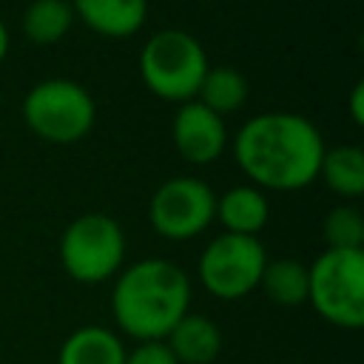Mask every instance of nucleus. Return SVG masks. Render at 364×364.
Returning a JSON list of instances; mask_svg holds the SVG:
<instances>
[{
  "mask_svg": "<svg viewBox=\"0 0 364 364\" xmlns=\"http://www.w3.org/2000/svg\"><path fill=\"white\" fill-rule=\"evenodd\" d=\"M324 242L336 250H361L364 245V216L353 205H336L324 216Z\"/></svg>",
  "mask_w": 364,
  "mask_h": 364,
  "instance_id": "a211bd4d",
  "label": "nucleus"
},
{
  "mask_svg": "<svg viewBox=\"0 0 364 364\" xmlns=\"http://www.w3.org/2000/svg\"><path fill=\"white\" fill-rule=\"evenodd\" d=\"M6 51H9V28H6L3 20H0V63H3Z\"/></svg>",
  "mask_w": 364,
  "mask_h": 364,
  "instance_id": "412c9836",
  "label": "nucleus"
},
{
  "mask_svg": "<svg viewBox=\"0 0 364 364\" xmlns=\"http://www.w3.org/2000/svg\"><path fill=\"white\" fill-rule=\"evenodd\" d=\"M191 279L171 259H139L119 270L111 290L114 324L139 341H165L173 324L191 313Z\"/></svg>",
  "mask_w": 364,
  "mask_h": 364,
  "instance_id": "f03ea898",
  "label": "nucleus"
},
{
  "mask_svg": "<svg viewBox=\"0 0 364 364\" xmlns=\"http://www.w3.org/2000/svg\"><path fill=\"white\" fill-rule=\"evenodd\" d=\"M307 304L333 327L358 330L364 324V250L327 247L307 267Z\"/></svg>",
  "mask_w": 364,
  "mask_h": 364,
  "instance_id": "20e7f679",
  "label": "nucleus"
},
{
  "mask_svg": "<svg viewBox=\"0 0 364 364\" xmlns=\"http://www.w3.org/2000/svg\"><path fill=\"white\" fill-rule=\"evenodd\" d=\"M270 216L267 196L256 185H233L222 196H216V216L225 225V233L256 236Z\"/></svg>",
  "mask_w": 364,
  "mask_h": 364,
  "instance_id": "ddd939ff",
  "label": "nucleus"
},
{
  "mask_svg": "<svg viewBox=\"0 0 364 364\" xmlns=\"http://www.w3.org/2000/svg\"><path fill=\"white\" fill-rule=\"evenodd\" d=\"M74 14L97 34L128 37L148 14V0H71Z\"/></svg>",
  "mask_w": 364,
  "mask_h": 364,
  "instance_id": "9b49d317",
  "label": "nucleus"
},
{
  "mask_svg": "<svg viewBox=\"0 0 364 364\" xmlns=\"http://www.w3.org/2000/svg\"><path fill=\"white\" fill-rule=\"evenodd\" d=\"M74 9L71 0H31L23 11V31L37 46H51L71 28Z\"/></svg>",
  "mask_w": 364,
  "mask_h": 364,
  "instance_id": "f3484780",
  "label": "nucleus"
},
{
  "mask_svg": "<svg viewBox=\"0 0 364 364\" xmlns=\"http://www.w3.org/2000/svg\"><path fill=\"white\" fill-rule=\"evenodd\" d=\"M125 353L128 350L114 330L102 324H85L63 338L57 364H122Z\"/></svg>",
  "mask_w": 364,
  "mask_h": 364,
  "instance_id": "f8f14e48",
  "label": "nucleus"
},
{
  "mask_svg": "<svg viewBox=\"0 0 364 364\" xmlns=\"http://www.w3.org/2000/svg\"><path fill=\"white\" fill-rule=\"evenodd\" d=\"M208 68L210 65L202 43L182 28H162L151 34L139 51L142 82L156 97L171 102L196 100L199 82Z\"/></svg>",
  "mask_w": 364,
  "mask_h": 364,
  "instance_id": "7ed1b4c3",
  "label": "nucleus"
},
{
  "mask_svg": "<svg viewBox=\"0 0 364 364\" xmlns=\"http://www.w3.org/2000/svg\"><path fill=\"white\" fill-rule=\"evenodd\" d=\"M259 287L279 307H301L307 304V287H310L307 264H301L299 259H273L264 264Z\"/></svg>",
  "mask_w": 364,
  "mask_h": 364,
  "instance_id": "4468645a",
  "label": "nucleus"
},
{
  "mask_svg": "<svg viewBox=\"0 0 364 364\" xmlns=\"http://www.w3.org/2000/svg\"><path fill=\"white\" fill-rule=\"evenodd\" d=\"M94 117L97 105L91 94L80 82L65 77L40 80L23 100V119L28 122V128L37 136L60 145L82 139L91 131Z\"/></svg>",
  "mask_w": 364,
  "mask_h": 364,
  "instance_id": "423d86ee",
  "label": "nucleus"
},
{
  "mask_svg": "<svg viewBox=\"0 0 364 364\" xmlns=\"http://www.w3.org/2000/svg\"><path fill=\"white\" fill-rule=\"evenodd\" d=\"M318 173L333 193L355 199L364 193V151L358 145H336L324 151Z\"/></svg>",
  "mask_w": 364,
  "mask_h": 364,
  "instance_id": "dca6fc26",
  "label": "nucleus"
},
{
  "mask_svg": "<svg viewBox=\"0 0 364 364\" xmlns=\"http://www.w3.org/2000/svg\"><path fill=\"white\" fill-rule=\"evenodd\" d=\"M222 330L202 313H185L165 336V347L179 364H210L222 353Z\"/></svg>",
  "mask_w": 364,
  "mask_h": 364,
  "instance_id": "9d476101",
  "label": "nucleus"
},
{
  "mask_svg": "<svg viewBox=\"0 0 364 364\" xmlns=\"http://www.w3.org/2000/svg\"><path fill=\"white\" fill-rule=\"evenodd\" d=\"M125 233L108 213H82L60 236V264L80 284H100L119 273Z\"/></svg>",
  "mask_w": 364,
  "mask_h": 364,
  "instance_id": "39448f33",
  "label": "nucleus"
},
{
  "mask_svg": "<svg viewBox=\"0 0 364 364\" xmlns=\"http://www.w3.org/2000/svg\"><path fill=\"white\" fill-rule=\"evenodd\" d=\"M196 100L210 108L213 114L225 117L230 111H239L247 100V80L239 68L233 65H213L205 71L202 82H199V91H196Z\"/></svg>",
  "mask_w": 364,
  "mask_h": 364,
  "instance_id": "2eb2a0df",
  "label": "nucleus"
},
{
  "mask_svg": "<svg viewBox=\"0 0 364 364\" xmlns=\"http://www.w3.org/2000/svg\"><path fill=\"white\" fill-rule=\"evenodd\" d=\"M216 216V193L199 176H171L165 179L151 202L148 222L151 228L173 242L199 236Z\"/></svg>",
  "mask_w": 364,
  "mask_h": 364,
  "instance_id": "6e6552de",
  "label": "nucleus"
},
{
  "mask_svg": "<svg viewBox=\"0 0 364 364\" xmlns=\"http://www.w3.org/2000/svg\"><path fill=\"white\" fill-rule=\"evenodd\" d=\"M171 136L176 151L193 165H208L219 159V154L228 145L225 119L205 108L199 100H188L179 105L171 122Z\"/></svg>",
  "mask_w": 364,
  "mask_h": 364,
  "instance_id": "1a4fd4ad",
  "label": "nucleus"
},
{
  "mask_svg": "<svg viewBox=\"0 0 364 364\" xmlns=\"http://www.w3.org/2000/svg\"><path fill=\"white\" fill-rule=\"evenodd\" d=\"M324 139L318 128L293 111H264L250 117L233 136L239 168L262 188L296 191L318 176Z\"/></svg>",
  "mask_w": 364,
  "mask_h": 364,
  "instance_id": "f257e3e1",
  "label": "nucleus"
},
{
  "mask_svg": "<svg viewBox=\"0 0 364 364\" xmlns=\"http://www.w3.org/2000/svg\"><path fill=\"white\" fill-rule=\"evenodd\" d=\"M122 364H179V361L171 355L165 341H139L134 350L125 353Z\"/></svg>",
  "mask_w": 364,
  "mask_h": 364,
  "instance_id": "6ab92c4d",
  "label": "nucleus"
},
{
  "mask_svg": "<svg viewBox=\"0 0 364 364\" xmlns=\"http://www.w3.org/2000/svg\"><path fill=\"white\" fill-rule=\"evenodd\" d=\"M361 97H364V82H355L353 91H350V114L353 119L361 125L364 122V108H361Z\"/></svg>",
  "mask_w": 364,
  "mask_h": 364,
  "instance_id": "aec40b11",
  "label": "nucleus"
},
{
  "mask_svg": "<svg viewBox=\"0 0 364 364\" xmlns=\"http://www.w3.org/2000/svg\"><path fill=\"white\" fill-rule=\"evenodd\" d=\"M264 264H267V253L256 236L219 233L202 250L196 273L210 296L233 301L259 287Z\"/></svg>",
  "mask_w": 364,
  "mask_h": 364,
  "instance_id": "0eeeda50",
  "label": "nucleus"
}]
</instances>
